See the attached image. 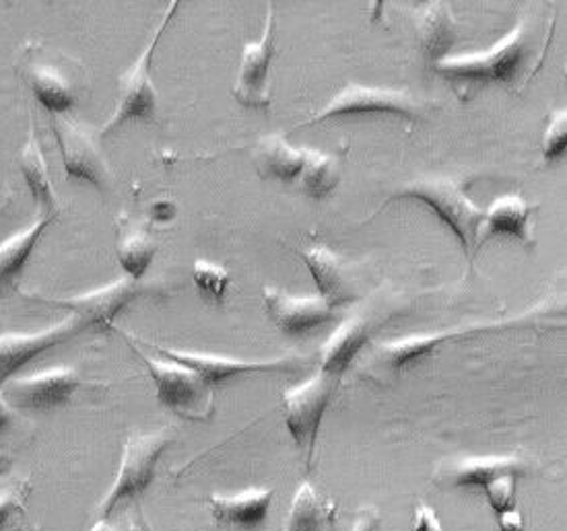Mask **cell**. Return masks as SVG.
<instances>
[{"instance_id": "2e32d148", "label": "cell", "mask_w": 567, "mask_h": 531, "mask_svg": "<svg viewBox=\"0 0 567 531\" xmlns=\"http://www.w3.org/2000/svg\"><path fill=\"white\" fill-rule=\"evenodd\" d=\"M262 296L270 322L287 336H306L339 317V310L330 308L322 296L287 295L272 287H265Z\"/></svg>"}, {"instance_id": "f1b7e54d", "label": "cell", "mask_w": 567, "mask_h": 531, "mask_svg": "<svg viewBox=\"0 0 567 531\" xmlns=\"http://www.w3.org/2000/svg\"><path fill=\"white\" fill-rule=\"evenodd\" d=\"M193 281L198 291L213 303H224L225 291L231 282V274L224 266L213 264L207 260H196L193 266Z\"/></svg>"}, {"instance_id": "4316f807", "label": "cell", "mask_w": 567, "mask_h": 531, "mask_svg": "<svg viewBox=\"0 0 567 531\" xmlns=\"http://www.w3.org/2000/svg\"><path fill=\"white\" fill-rule=\"evenodd\" d=\"M155 253H157V243L153 241L147 229L136 225L122 229L118 239V264L122 266L128 279L143 281V277L153 264Z\"/></svg>"}, {"instance_id": "e0dca14e", "label": "cell", "mask_w": 567, "mask_h": 531, "mask_svg": "<svg viewBox=\"0 0 567 531\" xmlns=\"http://www.w3.org/2000/svg\"><path fill=\"white\" fill-rule=\"evenodd\" d=\"M537 207H530L523 196L508 194L495 198L483 212V221L478 227L477 246H483L493 237L508 236L523 241L524 246L533 243V212Z\"/></svg>"}, {"instance_id": "d4e9b609", "label": "cell", "mask_w": 567, "mask_h": 531, "mask_svg": "<svg viewBox=\"0 0 567 531\" xmlns=\"http://www.w3.org/2000/svg\"><path fill=\"white\" fill-rule=\"evenodd\" d=\"M337 530H339V504L322 497L310 482H303L293 494L285 531Z\"/></svg>"}, {"instance_id": "30bf717a", "label": "cell", "mask_w": 567, "mask_h": 531, "mask_svg": "<svg viewBox=\"0 0 567 531\" xmlns=\"http://www.w3.org/2000/svg\"><path fill=\"white\" fill-rule=\"evenodd\" d=\"M52 131L66 177L87 181L100 192L110 190L112 171L97 145V134L71 116H52Z\"/></svg>"}, {"instance_id": "52a82bcc", "label": "cell", "mask_w": 567, "mask_h": 531, "mask_svg": "<svg viewBox=\"0 0 567 531\" xmlns=\"http://www.w3.org/2000/svg\"><path fill=\"white\" fill-rule=\"evenodd\" d=\"M339 384L341 377L318 369L308 382L284 392L285 425L289 428L296 445L303 451L308 468L312 464L322 418L329 410V404L334 398Z\"/></svg>"}, {"instance_id": "7a4b0ae2", "label": "cell", "mask_w": 567, "mask_h": 531, "mask_svg": "<svg viewBox=\"0 0 567 531\" xmlns=\"http://www.w3.org/2000/svg\"><path fill=\"white\" fill-rule=\"evenodd\" d=\"M396 200H419L423 205L433 208L435 215L449 225L458 237L464 253L468 260H473L477 251V233L485 208L477 207L466 188L458 179L452 177H421L403 184L396 192L384 202V208Z\"/></svg>"}, {"instance_id": "cb8c5ba5", "label": "cell", "mask_w": 567, "mask_h": 531, "mask_svg": "<svg viewBox=\"0 0 567 531\" xmlns=\"http://www.w3.org/2000/svg\"><path fill=\"white\" fill-rule=\"evenodd\" d=\"M19 169L30 188L31 198L38 205L40 217H59V196L52 186V177L48 171L44 150L40 147V140L30 128V136L19 153Z\"/></svg>"}, {"instance_id": "4dcf8cb0", "label": "cell", "mask_w": 567, "mask_h": 531, "mask_svg": "<svg viewBox=\"0 0 567 531\" xmlns=\"http://www.w3.org/2000/svg\"><path fill=\"white\" fill-rule=\"evenodd\" d=\"M516 480H518V476L506 473L483 488L495 516L509 511V509H516Z\"/></svg>"}, {"instance_id": "836d02e7", "label": "cell", "mask_w": 567, "mask_h": 531, "mask_svg": "<svg viewBox=\"0 0 567 531\" xmlns=\"http://www.w3.org/2000/svg\"><path fill=\"white\" fill-rule=\"evenodd\" d=\"M497 528H499V531H526L524 530L523 516L516 509L497 513Z\"/></svg>"}, {"instance_id": "3957f363", "label": "cell", "mask_w": 567, "mask_h": 531, "mask_svg": "<svg viewBox=\"0 0 567 531\" xmlns=\"http://www.w3.org/2000/svg\"><path fill=\"white\" fill-rule=\"evenodd\" d=\"M528 52V25L518 21L497 44L485 52L444 56L433 62V71L461 83H504L514 87L526 66Z\"/></svg>"}, {"instance_id": "603a6c76", "label": "cell", "mask_w": 567, "mask_h": 531, "mask_svg": "<svg viewBox=\"0 0 567 531\" xmlns=\"http://www.w3.org/2000/svg\"><path fill=\"white\" fill-rule=\"evenodd\" d=\"M54 221L56 217H40L38 221L31 222L28 229L0 243V299L16 289L31 253L38 248L45 229Z\"/></svg>"}, {"instance_id": "74e56055", "label": "cell", "mask_w": 567, "mask_h": 531, "mask_svg": "<svg viewBox=\"0 0 567 531\" xmlns=\"http://www.w3.org/2000/svg\"><path fill=\"white\" fill-rule=\"evenodd\" d=\"M91 531H128V530H124V528H116V525H110V523H107V521H100V523H97V525H93V528H91Z\"/></svg>"}, {"instance_id": "f546056e", "label": "cell", "mask_w": 567, "mask_h": 531, "mask_svg": "<svg viewBox=\"0 0 567 531\" xmlns=\"http://www.w3.org/2000/svg\"><path fill=\"white\" fill-rule=\"evenodd\" d=\"M567 148V112L555 110L549 126L543 134V157L545 162H555L566 155Z\"/></svg>"}, {"instance_id": "e575fe53", "label": "cell", "mask_w": 567, "mask_h": 531, "mask_svg": "<svg viewBox=\"0 0 567 531\" xmlns=\"http://www.w3.org/2000/svg\"><path fill=\"white\" fill-rule=\"evenodd\" d=\"M380 523H382V517L378 516V511L368 509V511L359 513L358 521L351 531H375L380 528Z\"/></svg>"}, {"instance_id": "484cf974", "label": "cell", "mask_w": 567, "mask_h": 531, "mask_svg": "<svg viewBox=\"0 0 567 531\" xmlns=\"http://www.w3.org/2000/svg\"><path fill=\"white\" fill-rule=\"evenodd\" d=\"M339 181H341V163H339V159L330 153L310 148L306 167H303L301 176L296 181V188L299 192L306 194L308 198H312L316 202H322L337 190Z\"/></svg>"}, {"instance_id": "6da1fadb", "label": "cell", "mask_w": 567, "mask_h": 531, "mask_svg": "<svg viewBox=\"0 0 567 531\" xmlns=\"http://www.w3.org/2000/svg\"><path fill=\"white\" fill-rule=\"evenodd\" d=\"M17 71L50 116H69L85 100V66L44 42L23 48Z\"/></svg>"}, {"instance_id": "4fadbf2b", "label": "cell", "mask_w": 567, "mask_h": 531, "mask_svg": "<svg viewBox=\"0 0 567 531\" xmlns=\"http://www.w3.org/2000/svg\"><path fill=\"white\" fill-rule=\"evenodd\" d=\"M81 332H87V325L76 315H71L69 320L44 327L40 332L2 334L0 336V389L9 382H13L17 373L25 369L33 358L75 339Z\"/></svg>"}, {"instance_id": "ffe728a7", "label": "cell", "mask_w": 567, "mask_h": 531, "mask_svg": "<svg viewBox=\"0 0 567 531\" xmlns=\"http://www.w3.org/2000/svg\"><path fill=\"white\" fill-rule=\"evenodd\" d=\"M301 260L308 266L316 281L318 293L329 303L330 308H341L353 301V291L349 284V274L343 260L329 250L327 246H310L301 251Z\"/></svg>"}, {"instance_id": "8fae6325", "label": "cell", "mask_w": 567, "mask_h": 531, "mask_svg": "<svg viewBox=\"0 0 567 531\" xmlns=\"http://www.w3.org/2000/svg\"><path fill=\"white\" fill-rule=\"evenodd\" d=\"M538 310H540V308H533V310L526 311L520 317H512V320H493V322H481V324L475 325H461V327H452V330H444V332L419 334V336H409V339L378 344L372 351L370 367H373V369L390 371V373H399V371L406 367L409 363L419 361L421 356L437 351L444 342L466 339V336L492 332V330L516 327V325L524 324V320H533V317L537 315Z\"/></svg>"}, {"instance_id": "8992f818", "label": "cell", "mask_w": 567, "mask_h": 531, "mask_svg": "<svg viewBox=\"0 0 567 531\" xmlns=\"http://www.w3.org/2000/svg\"><path fill=\"white\" fill-rule=\"evenodd\" d=\"M162 293H164V287L157 282L151 284V282L135 281L124 277L120 281L105 284L97 291L81 293V295L44 296L40 293H21V296L35 303L73 311V315L85 322L87 330L105 332L126 305L135 303L141 296L162 295Z\"/></svg>"}, {"instance_id": "5b68a950", "label": "cell", "mask_w": 567, "mask_h": 531, "mask_svg": "<svg viewBox=\"0 0 567 531\" xmlns=\"http://www.w3.org/2000/svg\"><path fill=\"white\" fill-rule=\"evenodd\" d=\"M176 11H178V2H172L167 13L162 19V23H159V28L153 33L147 48L141 52V56L131 64V69L126 73L120 74L116 110L107 118L104 126L97 131V138L114 133L126 122H155V118H157L159 102H157L155 85L151 81V62H153L155 48L159 45V40H162L164 31L167 30V25H169V21H172Z\"/></svg>"}, {"instance_id": "7402d4cb", "label": "cell", "mask_w": 567, "mask_h": 531, "mask_svg": "<svg viewBox=\"0 0 567 531\" xmlns=\"http://www.w3.org/2000/svg\"><path fill=\"white\" fill-rule=\"evenodd\" d=\"M526 464L518 456H485V458H464L452 464L444 478H437L452 488H483L487 487L499 476L514 473L523 476Z\"/></svg>"}, {"instance_id": "8d00e7d4", "label": "cell", "mask_w": 567, "mask_h": 531, "mask_svg": "<svg viewBox=\"0 0 567 531\" xmlns=\"http://www.w3.org/2000/svg\"><path fill=\"white\" fill-rule=\"evenodd\" d=\"M13 509H16V501H13V497H9V494H0V528L4 525V521L9 519V516L13 513Z\"/></svg>"}, {"instance_id": "9a60e30c", "label": "cell", "mask_w": 567, "mask_h": 531, "mask_svg": "<svg viewBox=\"0 0 567 531\" xmlns=\"http://www.w3.org/2000/svg\"><path fill=\"white\" fill-rule=\"evenodd\" d=\"M275 4L269 2L265 31L258 42L241 50L238 81L234 85V100L244 107L265 110L270 105V64L275 59Z\"/></svg>"}, {"instance_id": "44dd1931", "label": "cell", "mask_w": 567, "mask_h": 531, "mask_svg": "<svg viewBox=\"0 0 567 531\" xmlns=\"http://www.w3.org/2000/svg\"><path fill=\"white\" fill-rule=\"evenodd\" d=\"M310 148L291 147L281 134H270L258 140L255 148V167L260 177L284 184L298 181Z\"/></svg>"}, {"instance_id": "d6a6232c", "label": "cell", "mask_w": 567, "mask_h": 531, "mask_svg": "<svg viewBox=\"0 0 567 531\" xmlns=\"http://www.w3.org/2000/svg\"><path fill=\"white\" fill-rule=\"evenodd\" d=\"M178 215V207L174 200H155L151 207V217L157 222L172 221Z\"/></svg>"}, {"instance_id": "9c48e42d", "label": "cell", "mask_w": 567, "mask_h": 531, "mask_svg": "<svg viewBox=\"0 0 567 531\" xmlns=\"http://www.w3.org/2000/svg\"><path fill=\"white\" fill-rule=\"evenodd\" d=\"M425 105L413 97L406 88L368 87L359 83H349L312 118L298 124L296 128L313 126L330 118L359 116V114H394L406 119H419Z\"/></svg>"}, {"instance_id": "1f68e13d", "label": "cell", "mask_w": 567, "mask_h": 531, "mask_svg": "<svg viewBox=\"0 0 567 531\" xmlns=\"http://www.w3.org/2000/svg\"><path fill=\"white\" fill-rule=\"evenodd\" d=\"M415 531H444L432 507L419 502L415 509Z\"/></svg>"}, {"instance_id": "d6986e66", "label": "cell", "mask_w": 567, "mask_h": 531, "mask_svg": "<svg viewBox=\"0 0 567 531\" xmlns=\"http://www.w3.org/2000/svg\"><path fill=\"white\" fill-rule=\"evenodd\" d=\"M373 322L365 315H353L339 325L330 339L320 348L318 369L327 371L343 379L344 373L358 354L365 348L368 340L372 336Z\"/></svg>"}, {"instance_id": "5bb4252c", "label": "cell", "mask_w": 567, "mask_h": 531, "mask_svg": "<svg viewBox=\"0 0 567 531\" xmlns=\"http://www.w3.org/2000/svg\"><path fill=\"white\" fill-rule=\"evenodd\" d=\"M83 385V377L71 367L42 371L19 377L2 387V396L13 410H52L64 406Z\"/></svg>"}, {"instance_id": "ac0fdd59", "label": "cell", "mask_w": 567, "mask_h": 531, "mask_svg": "<svg viewBox=\"0 0 567 531\" xmlns=\"http://www.w3.org/2000/svg\"><path fill=\"white\" fill-rule=\"evenodd\" d=\"M275 490L272 488H250L238 494H210V516L217 523L236 530H256L269 517Z\"/></svg>"}, {"instance_id": "ba28073f", "label": "cell", "mask_w": 567, "mask_h": 531, "mask_svg": "<svg viewBox=\"0 0 567 531\" xmlns=\"http://www.w3.org/2000/svg\"><path fill=\"white\" fill-rule=\"evenodd\" d=\"M135 353L150 369L162 406L188 420H207L213 416V387L198 373L176 361H155L141 351Z\"/></svg>"}, {"instance_id": "83f0119b", "label": "cell", "mask_w": 567, "mask_h": 531, "mask_svg": "<svg viewBox=\"0 0 567 531\" xmlns=\"http://www.w3.org/2000/svg\"><path fill=\"white\" fill-rule=\"evenodd\" d=\"M419 33H421V44L425 59L437 62L446 56V52L454 40V23L450 19V11L446 4L435 2L430 4V9L421 17L419 23Z\"/></svg>"}, {"instance_id": "d590c367", "label": "cell", "mask_w": 567, "mask_h": 531, "mask_svg": "<svg viewBox=\"0 0 567 531\" xmlns=\"http://www.w3.org/2000/svg\"><path fill=\"white\" fill-rule=\"evenodd\" d=\"M13 408L9 406V402L4 399L2 396V389H0V433H4L9 425H11V420H13Z\"/></svg>"}, {"instance_id": "277c9868", "label": "cell", "mask_w": 567, "mask_h": 531, "mask_svg": "<svg viewBox=\"0 0 567 531\" xmlns=\"http://www.w3.org/2000/svg\"><path fill=\"white\" fill-rule=\"evenodd\" d=\"M172 439L174 437L169 428H159L153 433H133L128 437L120 459L118 476L104 501L100 502V521H107L120 504L143 497V492L155 480L157 464Z\"/></svg>"}, {"instance_id": "7c38bea8", "label": "cell", "mask_w": 567, "mask_h": 531, "mask_svg": "<svg viewBox=\"0 0 567 531\" xmlns=\"http://www.w3.org/2000/svg\"><path fill=\"white\" fill-rule=\"evenodd\" d=\"M155 348L157 353L165 354L169 361H176L179 365L198 373L210 387L224 384L231 377L246 375V373H272V371H296L306 367L312 363L310 356L306 354H287L279 358H269V361H239V358H227V356H215V354L186 353V351H176V348H165L150 340H143Z\"/></svg>"}]
</instances>
